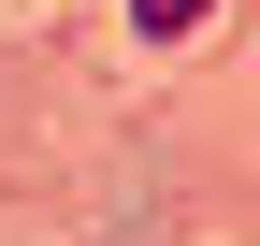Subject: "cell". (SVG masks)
Segmentation results:
<instances>
[{"mask_svg":"<svg viewBox=\"0 0 260 246\" xmlns=\"http://www.w3.org/2000/svg\"><path fill=\"white\" fill-rule=\"evenodd\" d=\"M217 0H130V29H159V44H174V29H203Z\"/></svg>","mask_w":260,"mask_h":246,"instance_id":"cell-1","label":"cell"}]
</instances>
